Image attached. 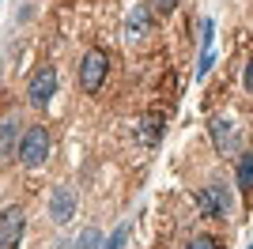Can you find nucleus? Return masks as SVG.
Returning <instances> with one entry per match:
<instances>
[{
  "mask_svg": "<svg viewBox=\"0 0 253 249\" xmlns=\"http://www.w3.org/2000/svg\"><path fill=\"white\" fill-rule=\"evenodd\" d=\"M19 159H23V166H31V170H38V166L49 159V132H45V124H31V128L23 132Z\"/></svg>",
  "mask_w": 253,
  "mask_h": 249,
  "instance_id": "nucleus-1",
  "label": "nucleus"
},
{
  "mask_svg": "<svg viewBox=\"0 0 253 249\" xmlns=\"http://www.w3.org/2000/svg\"><path fill=\"white\" fill-rule=\"evenodd\" d=\"M197 211L204 219H227L231 215V189L223 185V181H211L197 193Z\"/></svg>",
  "mask_w": 253,
  "mask_h": 249,
  "instance_id": "nucleus-2",
  "label": "nucleus"
},
{
  "mask_svg": "<svg viewBox=\"0 0 253 249\" xmlns=\"http://www.w3.org/2000/svg\"><path fill=\"white\" fill-rule=\"evenodd\" d=\"M106 72H110V57H106L102 49L84 53V61H80V87H84L87 94H95L98 87H102Z\"/></svg>",
  "mask_w": 253,
  "mask_h": 249,
  "instance_id": "nucleus-3",
  "label": "nucleus"
},
{
  "mask_svg": "<svg viewBox=\"0 0 253 249\" xmlns=\"http://www.w3.org/2000/svg\"><path fill=\"white\" fill-rule=\"evenodd\" d=\"M53 94H57V72L45 64V68H38V72L31 76V83H27V102L42 110V106H49Z\"/></svg>",
  "mask_w": 253,
  "mask_h": 249,
  "instance_id": "nucleus-4",
  "label": "nucleus"
},
{
  "mask_svg": "<svg viewBox=\"0 0 253 249\" xmlns=\"http://www.w3.org/2000/svg\"><path fill=\"white\" fill-rule=\"evenodd\" d=\"M23 227H27V219H23V208H4L0 211V249H15L23 242Z\"/></svg>",
  "mask_w": 253,
  "mask_h": 249,
  "instance_id": "nucleus-5",
  "label": "nucleus"
},
{
  "mask_svg": "<svg viewBox=\"0 0 253 249\" xmlns=\"http://www.w3.org/2000/svg\"><path fill=\"white\" fill-rule=\"evenodd\" d=\"M76 215V189L72 185H57L49 197V219L53 223H68Z\"/></svg>",
  "mask_w": 253,
  "mask_h": 249,
  "instance_id": "nucleus-6",
  "label": "nucleus"
},
{
  "mask_svg": "<svg viewBox=\"0 0 253 249\" xmlns=\"http://www.w3.org/2000/svg\"><path fill=\"white\" fill-rule=\"evenodd\" d=\"M211 140H215V147L219 151H234L238 147V136H234V124L231 121H223V117H211Z\"/></svg>",
  "mask_w": 253,
  "mask_h": 249,
  "instance_id": "nucleus-7",
  "label": "nucleus"
},
{
  "mask_svg": "<svg viewBox=\"0 0 253 249\" xmlns=\"http://www.w3.org/2000/svg\"><path fill=\"white\" fill-rule=\"evenodd\" d=\"M19 140H23V121L19 117H4L0 121V151L8 155L11 147H19Z\"/></svg>",
  "mask_w": 253,
  "mask_h": 249,
  "instance_id": "nucleus-8",
  "label": "nucleus"
},
{
  "mask_svg": "<svg viewBox=\"0 0 253 249\" xmlns=\"http://www.w3.org/2000/svg\"><path fill=\"white\" fill-rule=\"evenodd\" d=\"M234 181H238V189H246V193L253 189V155H242V159H238V170H234Z\"/></svg>",
  "mask_w": 253,
  "mask_h": 249,
  "instance_id": "nucleus-9",
  "label": "nucleus"
},
{
  "mask_svg": "<svg viewBox=\"0 0 253 249\" xmlns=\"http://www.w3.org/2000/svg\"><path fill=\"white\" fill-rule=\"evenodd\" d=\"M98 246H106V238H102V230L98 227H87L80 238H76V246L72 249H98Z\"/></svg>",
  "mask_w": 253,
  "mask_h": 249,
  "instance_id": "nucleus-10",
  "label": "nucleus"
},
{
  "mask_svg": "<svg viewBox=\"0 0 253 249\" xmlns=\"http://www.w3.org/2000/svg\"><path fill=\"white\" fill-rule=\"evenodd\" d=\"M144 31H148V8H132V15H128V38H140Z\"/></svg>",
  "mask_w": 253,
  "mask_h": 249,
  "instance_id": "nucleus-11",
  "label": "nucleus"
},
{
  "mask_svg": "<svg viewBox=\"0 0 253 249\" xmlns=\"http://www.w3.org/2000/svg\"><path fill=\"white\" fill-rule=\"evenodd\" d=\"M125 242H128V223H121V227L106 238V249H125Z\"/></svg>",
  "mask_w": 253,
  "mask_h": 249,
  "instance_id": "nucleus-12",
  "label": "nucleus"
},
{
  "mask_svg": "<svg viewBox=\"0 0 253 249\" xmlns=\"http://www.w3.org/2000/svg\"><path fill=\"white\" fill-rule=\"evenodd\" d=\"M178 4H181V0H148V11H155V15H170Z\"/></svg>",
  "mask_w": 253,
  "mask_h": 249,
  "instance_id": "nucleus-13",
  "label": "nucleus"
},
{
  "mask_svg": "<svg viewBox=\"0 0 253 249\" xmlns=\"http://www.w3.org/2000/svg\"><path fill=\"white\" fill-rule=\"evenodd\" d=\"M185 249H219V246H215V238H211V234H197Z\"/></svg>",
  "mask_w": 253,
  "mask_h": 249,
  "instance_id": "nucleus-14",
  "label": "nucleus"
},
{
  "mask_svg": "<svg viewBox=\"0 0 253 249\" xmlns=\"http://www.w3.org/2000/svg\"><path fill=\"white\" fill-rule=\"evenodd\" d=\"M211 64H215V53H211V49H204V57H201V68H197V76H201V80L211 72Z\"/></svg>",
  "mask_w": 253,
  "mask_h": 249,
  "instance_id": "nucleus-15",
  "label": "nucleus"
},
{
  "mask_svg": "<svg viewBox=\"0 0 253 249\" xmlns=\"http://www.w3.org/2000/svg\"><path fill=\"white\" fill-rule=\"evenodd\" d=\"M144 124H155V121L148 117ZM155 132H159V128H140V140H144V144H151V140H155Z\"/></svg>",
  "mask_w": 253,
  "mask_h": 249,
  "instance_id": "nucleus-16",
  "label": "nucleus"
},
{
  "mask_svg": "<svg viewBox=\"0 0 253 249\" xmlns=\"http://www.w3.org/2000/svg\"><path fill=\"white\" fill-rule=\"evenodd\" d=\"M246 91H250V94H253V61H250V64H246Z\"/></svg>",
  "mask_w": 253,
  "mask_h": 249,
  "instance_id": "nucleus-17",
  "label": "nucleus"
},
{
  "mask_svg": "<svg viewBox=\"0 0 253 249\" xmlns=\"http://www.w3.org/2000/svg\"><path fill=\"white\" fill-rule=\"evenodd\" d=\"M57 249H72V242H57Z\"/></svg>",
  "mask_w": 253,
  "mask_h": 249,
  "instance_id": "nucleus-18",
  "label": "nucleus"
},
{
  "mask_svg": "<svg viewBox=\"0 0 253 249\" xmlns=\"http://www.w3.org/2000/svg\"><path fill=\"white\" fill-rule=\"evenodd\" d=\"M250 249H253V246H250Z\"/></svg>",
  "mask_w": 253,
  "mask_h": 249,
  "instance_id": "nucleus-19",
  "label": "nucleus"
}]
</instances>
